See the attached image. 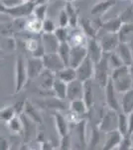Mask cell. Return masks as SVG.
I'll use <instances>...</instances> for the list:
<instances>
[{
	"instance_id": "6da1fadb",
	"label": "cell",
	"mask_w": 133,
	"mask_h": 150,
	"mask_svg": "<svg viewBox=\"0 0 133 150\" xmlns=\"http://www.w3.org/2000/svg\"><path fill=\"white\" fill-rule=\"evenodd\" d=\"M110 79L117 93H124L125 91L132 88V81L129 74L128 65L123 64L120 67L111 70Z\"/></svg>"
},
{
	"instance_id": "7a4b0ae2",
	"label": "cell",
	"mask_w": 133,
	"mask_h": 150,
	"mask_svg": "<svg viewBox=\"0 0 133 150\" xmlns=\"http://www.w3.org/2000/svg\"><path fill=\"white\" fill-rule=\"evenodd\" d=\"M109 66L107 62V54L103 53V56L98 62L94 63V72L93 78L101 88H104L110 78Z\"/></svg>"
},
{
	"instance_id": "3957f363",
	"label": "cell",
	"mask_w": 133,
	"mask_h": 150,
	"mask_svg": "<svg viewBox=\"0 0 133 150\" xmlns=\"http://www.w3.org/2000/svg\"><path fill=\"white\" fill-rule=\"evenodd\" d=\"M29 80L26 69V59L23 55H18L15 62V93H19Z\"/></svg>"
},
{
	"instance_id": "277c9868",
	"label": "cell",
	"mask_w": 133,
	"mask_h": 150,
	"mask_svg": "<svg viewBox=\"0 0 133 150\" xmlns=\"http://www.w3.org/2000/svg\"><path fill=\"white\" fill-rule=\"evenodd\" d=\"M34 6H35V3L32 0L27 2H21L13 7H6L5 14L16 19L28 17L29 15L32 14Z\"/></svg>"
},
{
	"instance_id": "5b68a950",
	"label": "cell",
	"mask_w": 133,
	"mask_h": 150,
	"mask_svg": "<svg viewBox=\"0 0 133 150\" xmlns=\"http://www.w3.org/2000/svg\"><path fill=\"white\" fill-rule=\"evenodd\" d=\"M102 21L100 19L89 20L88 18H81L79 20V27L81 29L86 38H96L101 29Z\"/></svg>"
},
{
	"instance_id": "8992f818",
	"label": "cell",
	"mask_w": 133,
	"mask_h": 150,
	"mask_svg": "<svg viewBox=\"0 0 133 150\" xmlns=\"http://www.w3.org/2000/svg\"><path fill=\"white\" fill-rule=\"evenodd\" d=\"M96 39L100 42V45L103 53H106V54L114 51L116 49L118 43H119L118 34L113 32H105V34L103 35H97Z\"/></svg>"
},
{
	"instance_id": "52a82bcc",
	"label": "cell",
	"mask_w": 133,
	"mask_h": 150,
	"mask_svg": "<svg viewBox=\"0 0 133 150\" xmlns=\"http://www.w3.org/2000/svg\"><path fill=\"white\" fill-rule=\"evenodd\" d=\"M94 72V63L91 61V59L88 55L84 59L81 61V63L76 68L77 79L81 80V82L93 79Z\"/></svg>"
},
{
	"instance_id": "ba28073f",
	"label": "cell",
	"mask_w": 133,
	"mask_h": 150,
	"mask_svg": "<svg viewBox=\"0 0 133 150\" xmlns=\"http://www.w3.org/2000/svg\"><path fill=\"white\" fill-rule=\"evenodd\" d=\"M117 111L108 108L102 116L98 129L103 132H108L111 130L117 129Z\"/></svg>"
},
{
	"instance_id": "9c48e42d",
	"label": "cell",
	"mask_w": 133,
	"mask_h": 150,
	"mask_svg": "<svg viewBox=\"0 0 133 150\" xmlns=\"http://www.w3.org/2000/svg\"><path fill=\"white\" fill-rule=\"evenodd\" d=\"M43 64H44V68L48 69L50 71L58 72L59 70L63 69L65 67V64L61 59V57L58 55L57 52L55 53H45L44 56L42 57Z\"/></svg>"
},
{
	"instance_id": "30bf717a",
	"label": "cell",
	"mask_w": 133,
	"mask_h": 150,
	"mask_svg": "<svg viewBox=\"0 0 133 150\" xmlns=\"http://www.w3.org/2000/svg\"><path fill=\"white\" fill-rule=\"evenodd\" d=\"M26 69H27L28 79H35L42 73L44 70L42 58L38 57H29L26 59Z\"/></svg>"
},
{
	"instance_id": "8fae6325",
	"label": "cell",
	"mask_w": 133,
	"mask_h": 150,
	"mask_svg": "<svg viewBox=\"0 0 133 150\" xmlns=\"http://www.w3.org/2000/svg\"><path fill=\"white\" fill-rule=\"evenodd\" d=\"M22 120L23 124V132L22 134L24 135V141L26 143L30 142L31 140L36 138V133H37V123L33 121L31 118H29L25 113L19 115Z\"/></svg>"
},
{
	"instance_id": "7c38bea8",
	"label": "cell",
	"mask_w": 133,
	"mask_h": 150,
	"mask_svg": "<svg viewBox=\"0 0 133 150\" xmlns=\"http://www.w3.org/2000/svg\"><path fill=\"white\" fill-rule=\"evenodd\" d=\"M88 55L86 45H78V46H71V52H70V60L69 66L76 69L81 61Z\"/></svg>"
},
{
	"instance_id": "4fadbf2b",
	"label": "cell",
	"mask_w": 133,
	"mask_h": 150,
	"mask_svg": "<svg viewBox=\"0 0 133 150\" xmlns=\"http://www.w3.org/2000/svg\"><path fill=\"white\" fill-rule=\"evenodd\" d=\"M86 50H88V56L91 58L93 63H96L103 56V51L101 49L100 42L96 38H88L86 40Z\"/></svg>"
},
{
	"instance_id": "5bb4252c",
	"label": "cell",
	"mask_w": 133,
	"mask_h": 150,
	"mask_svg": "<svg viewBox=\"0 0 133 150\" xmlns=\"http://www.w3.org/2000/svg\"><path fill=\"white\" fill-rule=\"evenodd\" d=\"M105 90V100H106V104H107L108 108L110 109H113L115 111H119L120 110V103L118 102V99L116 97L117 92L115 91L114 87H113L112 81L109 78L107 84L104 87Z\"/></svg>"
},
{
	"instance_id": "9a60e30c",
	"label": "cell",
	"mask_w": 133,
	"mask_h": 150,
	"mask_svg": "<svg viewBox=\"0 0 133 150\" xmlns=\"http://www.w3.org/2000/svg\"><path fill=\"white\" fill-rule=\"evenodd\" d=\"M84 85L83 82L79 79H75L67 83V99L72 101L74 99L83 98Z\"/></svg>"
},
{
	"instance_id": "2e32d148",
	"label": "cell",
	"mask_w": 133,
	"mask_h": 150,
	"mask_svg": "<svg viewBox=\"0 0 133 150\" xmlns=\"http://www.w3.org/2000/svg\"><path fill=\"white\" fill-rule=\"evenodd\" d=\"M41 42L44 47L45 53H55L57 52L60 41L57 39L54 33H45L41 34Z\"/></svg>"
},
{
	"instance_id": "e0dca14e",
	"label": "cell",
	"mask_w": 133,
	"mask_h": 150,
	"mask_svg": "<svg viewBox=\"0 0 133 150\" xmlns=\"http://www.w3.org/2000/svg\"><path fill=\"white\" fill-rule=\"evenodd\" d=\"M86 36L84 34L81 29L79 27L71 28L69 30V35H68L67 42L71 46H78V45H86Z\"/></svg>"
},
{
	"instance_id": "ac0fdd59",
	"label": "cell",
	"mask_w": 133,
	"mask_h": 150,
	"mask_svg": "<svg viewBox=\"0 0 133 150\" xmlns=\"http://www.w3.org/2000/svg\"><path fill=\"white\" fill-rule=\"evenodd\" d=\"M116 4V0H98L91 7V14L93 16H102Z\"/></svg>"
},
{
	"instance_id": "d6986e66",
	"label": "cell",
	"mask_w": 133,
	"mask_h": 150,
	"mask_svg": "<svg viewBox=\"0 0 133 150\" xmlns=\"http://www.w3.org/2000/svg\"><path fill=\"white\" fill-rule=\"evenodd\" d=\"M105 133H106V139L104 141V144H103V149L111 150L114 148H118L120 141H121L123 137L120 134V132L117 129H114Z\"/></svg>"
},
{
	"instance_id": "ffe728a7",
	"label": "cell",
	"mask_w": 133,
	"mask_h": 150,
	"mask_svg": "<svg viewBox=\"0 0 133 150\" xmlns=\"http://www.w3.org/2000/svg\"><path fill=\"white\" fill-rule=\"evenodd\" d=\"M54 120H55L56 129H57L60 136L62 137L70 132V125H69V121H68V118L65 117L61 112L57 111L55 113Z\"/></svg>"
},
{
	"instance_id": "44dd1931",
	"label": "cell",
	"mask_w": 133,
	"mask_h": 150,
	"mask_svg": "<svg viewBox=\"0 0 133 150\" xmlns=\"http://www.w3.org/2000/svg\"><path fill=\"white\" fill-rule=\"evenodd\" d=\"M114 51L118 56H119V58L122 61V63L124 65H129L133 62L131 52H130V48H129L128 43L119 42L116 47V49H115Z\"/></svg>"
},
{
	"instance_id": "7402d4cb",
	"label": "cell",
	"mask_w": 133,
	"mask_h": 150,
	"mask_svg": "<svg viewBox=\"0 0 133 150\" xmlns=\"http://www.w3.org/2000/svg\"><path fill=\"white\" fill-rule=\"evenodd\" d=\"M23 26L26 31L33 33V34L40 35L42 33V21L34 17L32 14L28 16V18L24 22Z\"/></svg>"
},
{
	"instance_id": "603a6c76",
	"label": "cell",
	"mask_w": 133,
	"mask_h": 150,
	"mask_svg": "<svg viewBox=\"0 0 133 150\" xmlns=\"http://www.w3.org/2000/svg\"><path fill=\"white\" fill-rule=\"evenodd\" d=\"M65 10H66L68 17H69V27L75 28L79 26V10L76 6L72 4V2H66L65 4Z\"/></svg>"
},
{
	"instance_id": "cb8c5ba5",
	"label": "cell",
	"mask_w": 133,
	"mask_h": 150,
	"mask_svg": "<svg viewBox=\"0 0 133 150\" xmlns=\"http://www.w3.org/2000/svg\"><path fill=\"white\" fill-rule=\"evenodd\" d=\"M41 78V81H40V87L43 89V90H51L53 87V83H54L55 81V73L52 71H50V70L48 69H45L42 71V73H41L39 76Z\"/></svg>"
},
{
	"instance_id": "d4e9b609",
	"label": "cell",
	"mask_w": 133,
	"mask_h": 150,
	"mask_svg": "<svg viewBox=\"0 0 133 150\" xmlns=\"http://www.w3.org/2000/svg\"><path fill=\"white\" fill-rule=\"evenodd\" d=\"M121 102H120V109L125 114H129L133 111V88L122 93Z\"/></svg>"
},
{
	"instance_id": "484cf974",
	"label": "cell",
	"mask_w": 133,
	"mask_h": 150,
	"mask_svg": "<svg viewBox=\"0 0 133 150\" xmlns=\"http://www.w3.org/2000/svg\"><path fill=\"white\" fill-rule=\"evenodd\" d=\"M117 34L119 42H130L133 39V23H122Z\"/></svg>"
},
{
	"instance_id": "4316f807",
	"label": "cell",
	"mask_w": 133,
	"mask_h": 150,
	"mask_svg": "<svg viewBox=\"0 0 133 150\" xmlns=\"http://www.w3.org/2000/svg\"><path fill=\"white\" fill-rule=\"evenodd\" d=\"M55 76L57 77L58 79H60V80L66 82V83H69V82L77 79L76 69L72 68L71 66H65L63 69L56 72Z\"/></svg>"
},
{
	"instance_id": "83f0119b",
	"label": "cell",
	"mask_w": 133,
	"mask_h": 150,
	"mask_svg": "<svg viewBox=\"0 0 133 150\" xmlns=\"http://www.w3.org/2000/svg\"><path fill=\"white\" fill-rule=\"evenodd\" d=\"M84 85V92H83V99L86 103V107L89 110L93 102V83H91V79L86 80L83 82Z\"/></svg>"
},
{
	"instance_id": "f1b7e54d",
	"label": "cell",
	"mask_w": 133,
	"mask_h": 150,
	"mask_svg": "<svg viewBox=\"0 0 133 150\" xmlns=\"http://www.w3.org/2000/svg\"><path fill=\"white\" fill-rule=\"evenodd\" d=\"M52 90L54 92L55 96L60 100H65L67 99V83L60 79H58L57 77L55 78V81L53 83Z\"/></svg>"
},
{
	"instance_id": "f546056e",
	"label": "cell",
	"mask_w": 133,
	"mask_h": 150,
	"mask_svg": "<svg viewBox=\"0 0 133 150\" xmlns=\"http://www.w3.org/2000/svg\"><path fill=\"white\" fill-rule=\"evenodd\" d=\"M86 125H88L86 120H79V121L76 123V125H75L79 144L83 147L88 145V139H86Z\"/></svg>"
},
{
	"instance_id": "4dcf8cb0",
	"label": "cell",
	"mask_w": 133,
	"mask_h": 150,
	"mask_svg": "<svg viewBox=\"0 0 133 150\" xmlns=\"http://www.w3.org/2000/svg\"><path fill=\"white\" fill-rule=\"evenodd\" d=\"M23 113H25L29 118H31V119H32L33 121H35L37 124H41V123L43 122L42 116L38 112V110L34 107L33 104L30 103L29 101H25V107H24Z\"/></svg>"
},
{
	"instance_id": "1f68e13d",
	"label": "cell",
	"mask_w": 133,
	"mask_h": 150,
	"mask_svg": "<svg viewBox=\"0 0 133 150\" xmlns=\"http://www.w3.org/2000/svg\"><path fill=\"white\" fill-rule=\"evenodd\" d=\"M70 109H71L72 113H75V114H77V115L86 114L88 111L83 98L74 99V100L70 101Z\"/></svg>"
},
{
	"instance_id": "d6a6232c",
	"label": "cell",
	"mask_w": 133,
	"mask_h": 150,
	"mask_svg": "<svg viewBox=\"0 0 133 150\" xmlns=\"http://www.w3.org/2000/svg\"><path fill=\"white\" fill-rule=\"evenodd\" d=\"M121 21L118 16L114 18H111L109 20L104 21L101 24V29L105 31V32H113V33H117L119 30L120 26H121Z\"/></svg>"
},
{
	"instance_id": "836d02e7",
	"label": "cell",
	"mask_w": 133,
	"mask_h": 150,
	"mask_svg": "<svg viewBox=\"0 0 133 150\" xmlns=\"http://www.w3.org/2000/svg\"><path fill=\"white\" fill-rule=\"evenodd\" d=\"M70 52H71V45H70L67 41H65V42H60L57 53H58V55L61 57L65 66H69Z\"/></svg>"
},
{
	"instance_id": "e575fe53",
	"label": "cell",
	"mask_w": 133,
	"mask_h": 150,
	"mask_svg": "<svg viewBox=\"0 0 133 150\" xmlns=\"http://www.w3.org/2000/svg\"><path fill=\"white\" fill-rule=\"evenodd\" d=\"M8 129L10 130L12 133L14 134H21L23 132V124H22V120H21L20 116L15 115L12 119L9 120L6 123Z\"/></svg>"
},
{
	"instance_id": "d590c367",
	"label": "cell",
	"mask_w": 133,
	"mask_h": 150,
	"mask_svg": "<svg viewBox=\"0 0 133 150\" xmlns=\"http://www.w3.org/2000/svg\"><path fill=\"white\" fill-rule=\"evenodd\" d=\"M117 130L122 136L127 134L128 132V116L125 113H118L117 116Z\"/></svg>"
},
{
	"instance_id": "8d00e7d4",
	"label": "cell",
	"mask_w": 133,
	"mask_h": 150,
	"mask_svg": "<svg viewBox=\"0 0 133 150\" xmlns=\"http://www.w3.org/2000/svg\"><path fill=\"white\" fill-rule=\"evenodd\" d=\"M48 13V3L44 4H35L32 11V15L39 20L43 21L47 17Z\"/></svg>"
},
{
	"instance_id": "74e56055",
	"label": "cell",
	"mask_w": 133,
	"mask_h": 150,
	"mask_svg": "<svg viewBox=\"0 0 133 150\" xmlns=\"http://www.w3.org/2000/svg\"><path fill=\"white\" fill-rule=\"evenodd\" d=\"M16 115L13 105H8L0 109V121L7 123Z\"/></svg>"
},
{
	"instance_id": "f35d334b",
	"label": "cell",
	"mask_w": 133,
	"mask_h": 150,
	"mask_svg": "<svg viewBox=\"0 0 133 150\" xmlns=\"http://www.w3.org/2000/svg\"><path fill=\"white\" fill-rule=\"evenodd\" d=\"M121 23H133V4L127 6L118 15Z\"/></svg>"
},
{
	"instance_id": "ab89813d",
	"label": "cell",
	"mask_w": 133,
	"mask_h": 150,
	"mask_svg": "<svg viewBox=\"0 0 133 150\" xmlns=\"http://www.w3.org/2000/svg\"><path fill=\"white\" fill-rule=\"evenodd\" d=\"M107 62H108V66H109V68L111 70L117 68V67H120L121 65H123L121 59H120L119 56L115 53V51L110 52L107 54Z\"/></svg>"
},
{
	"instance_id": "60d3db41",
	"label": "cell",
	"mask_w": 133,
	"mask_h": 150,
	"mask_svg": "<svg viewBox=\"0 0 133 150\" xmlns=\"http://www.w3.org/2000/svg\"><path fill=\"white\" fill-rule=\"evenodd\" d=\"M69 27H62V26H57L55 29L54 34L57 37V39L60 42H65L68 39V35H69Z\"/></svg>"
},
{
	"instance_id": "b9f144b4",
	"label": "cell",
	"mask_w": 133,
	"mask_h": 150,
	"mask_svg": "<svg viewBox=\"0 0 133 150\" xmlns=\"http://www.w3.org/2000/svg\"><path fill=\"white\" fill-rule=\"evenodd\" d=\"M57 28L56 24L52 18L46 17L42 21V32L45 33H54L55 29Z\"/></svg>"
},
{
	"instance_id": "7bdbcfd3",
	"label": "cell",
	"mask_w": 133,
	"mask_h": 150,
	"mask_svg": "<svg viewBox=\"0 0 133 150\" xmlns=\"http://www.w3.org/2000/svg\"><path fill=\"white\" fill-rule=\"evenodd\" d=\"M100 131H98V128L93 127V130H91V140L88 142V145L91 147L96 146V145L100 143Z\"/></svg>"
},
{
	"instance_id": "ee69618b",
	"label": "cell",
	"mask_w": 133,
	"mask_h": 150,
	"mask_svg": "<svg viewBox=\"0 0 133 150\" xmlns=\"http://www.w3.org/2000/svg\"><path fill=\"white\" fill-rule=\"evenodd\" d=\"M72 138L71 135H70V132L68 134L64 135V136L61 137V142H60V149L63 150H68L72 148Z\"/></svg>"
},
{
	"instance_id": "f6af8a7d",
	"label": "cell",
	"mask_w": 133,
	"mask_h": 150,
	"mask_svg": "<svg viewBox=\"0 0 133 150\" xmlns=\"http://www.w3.org/2000/svg\"><path fill=\"white\" fill-rule=\"evenodd\" d=\"M131 135L126 134L122 137L121 141L119 143V146H118V149H130L132 146V139H131Z\"/></svg>"
},
{
	"instance_id": "bcb514c9",
	"label": "cell",
	"mask_w": 133,
	"mask_h": 150,
	"mask_svg": "<svg viewBox=\"0 0 133 150\" xmlns=\"http://www.w3.org/2000/svg\"><path fill=\"white\" fill-rule=\"evenodd\" d=\"M41 41V38H39V39H35V38H29V39H27L25 41V48L28 50L29 52L32 53L34 50L37 48V46L39 45Z\"/></svg>"
},
{
	"instance_id": "7dc6e473",
	"label": "cell",
	"mask_w": 133,
	"mask_h": 150,
	"mask_svg": "<svg viewBox=\"0 0 133 150\" xmlns=\"http://www.w3.org/2000/svg\"><path fill=\"white\" fill-rule=\"evenodd\" d=\"M59 26L62 27H69V17L65 8L60 10L59 13Z\"/></svg>"
},
{
	"instance_id": "c3c4849f",
	"label": "cell",
	"mask_w": 133,
	"mask_h": 150,
	"mask_svg": "<svg viewBox=\"0 0 133 150\" xmlns=\"http://www.w3.org/2000/svg\"><path fill=\"white\" fill-rule=\"evenodd\" d=\"M41 38V37H40ZM45 54V50H44V47H43V44L42 42L40 41L39 45L37 46V48H36L35 50L32 52V56L33 57H38V58H42L43 56H44Z\"/></svg>"
},
{
	"instance_id": "681fc988",
	"label": "cell",
	"mask_w": 133,
	"mask_h": 150,
	"mask_svg": "<svg viewBox=\"0 0 133 150\" xmlns=\"http://www.w3.org/2000/svg\"><path fill=\"white\" fill-rule=\"evenodd\" d=\"M14 110H15L16 115H20L24 112V107H25V101H19L13 104Z\"/></svg>"
},
{
	"instance_id": "f907efd6",
	"label": "cell",
	"mask_w": 133,
	"mask_h": 150,
	"mask_svg": "<svg viewBox=\"0 0 133 150\" xmlns=\"http://www.w3.org/2000/svg\"><path fill=\"white\" fill-rule=\"evenodd\" d=\"M128 116V132L127 134L133 135V111L130 112L129 114H127Z\"/></svg>"
},
{
	"instance_id": "816d5d0a",
	"label": "cell",
	"mask_w": 133,
	"mask_h": 150,
	"mask_svg": "<svg viewBox=\"0 0 133 150\" xmlns=\"http://www.w3.org/2000/svg\"><path fill=\"white\" fill-rule=\"evenodd\" d=\"M10 148V144L4 137L0 136V150H6Z\"/></svg>"
},
{
	"instance_id": "f5cc1de1",
	"label": "cell",
	"mask_w": 133,
	"mask_h": 150,
	"mask_svg": "<svg viewBox=\"0 0 133 150\" xmlns=\"http://www.w3.org/2000/svg\"><path fill=\"white\" fill-rule=\"evenodd\" d=\"M51 146H52V145L47 141H44V142L41 143V148L42 149H52L53 147H51Z\"/></svg>"
},
{
	"instance_id": "db71d44e",
	"label": "cell",
	"mask_w": 133,
	"mask_h": 150,
	"mask_svg": "<svg viewBox=\"0 0 133 150\" xmlns=\"http://www.w3.org/2000/svg\"><path fill=\"white\" fill-rule=\"evenodd\" d=\"M128 69H129V74L131 77V81H132V88H133V62L131 64L128 65Z\"/></svg>"
},
{
	"instance_id": "11a10c76",
	"label": "cell",
	"mask_w": 133,
	"mask_h": 150,
	"mask_svg": "<svg viewBox=\"0 0 133 150\" xmlns=\"http://www.w3.org/2000/svg\"><path fill=\"white\" fill-rule=\"evenodd\" d=\"M35 4H44V3H49L50 0H33Z\"/></svg>"
},
{
	"instance_id": "9f6ffc18",
	"label": "cell",
	"mask_w": 133,
	"mask_h": 150,
	"mask_svg": "<svg viewBox=\"0 0 133 150\" xmlns=\"http://www.w3.org/2000/svg\"><path fill=\"white\" fill-rule=\"evenodd\" d=\"M5 10H6V7L0 1V14H5Z\"/></svg>"
},
{
	"instance_id": "6f0895ef",
	"label": "cell",
	"mask_w": 133,
	"mask_h": 150,
	"mask_svg": "<svg viewBox=\"0 0 133 150\" xmlns=\"http://www.w3.org/2000/svg\"><path fill=\"white\" fill-rule=\"evenodd\" d=\"M128 45H129V48H130V52H131V56H132V60H133V39L128 42Z\"/></svg>"
},
{
	"instance_id": "680465c9",
	"label": "cell",
	"mask_w": 133,
	"mask_h": 150,
	"mask_svg": "<svg viewBox=\"0 0 133 150\" xmlns=\"http://www.w3.org/2000/svg\"><path fill=\"white\" fill-rule=\"evenodd\" d=\"M3 56H4L3 51H2V49H1V48H0V60L3 59Z\"/></svg>"
},
{
	"instance_id": "91938a15",
	"label": "cell",
	"mask_w": 133,
	"mask_h": 150,
	"mask_svg": "<svg viewBox=\"0 0 133 150\" xmlns=\"http://www.w3.org/2000/svg\"><path fill=\"white\" fill-rule=\"evenodd\" d=\"M66 2H74V1H77V0H64Z\"/></svg>"
},
{
	"instance_id": "94428289",
	"label": "cell",
	"mask_w": 133,
	"mask_h": 150,
	"mask_svg": "<svg viewBox=\"0 0 133 150\" xmlns=\"http://www.w3.org/2000/svg\"><path fill=\"white\" fill-rule=\"evenodd\" d=\"M21 2H27V1H30V0H20Z\"/></svg>"
}]
</instances>
